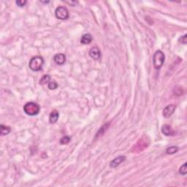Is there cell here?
<instances>
[{
	"label": "cell",
	"mask_w": 187,
	"mask_h": 187,
	"mask_svg": "<svg viewBox=\"0 0 187 187\" xmlns=\"http://www.w3.org/2000/svg\"><path fill=\"white\" fill-rule=\"evenodd\" d=\"M44 64V59L42 56H37L32 57L29 61V68L32 71L38 72L42 70V66Z\"/></svg>",
	"instance_id": "cell-1"
},
{
	"label": "cell",
	"mask_w": 187,
	"mask_h": 187,
	"mask_svg": "<svg viewBox=\"0 0 187 187\" xmlns=\"http://www.w3.org/2000/svg\"><path fill=\"white\" fill-rule=\"evenodd\" d=\"M40 107L39 105L33 102H30V103H27L25 104L23 106V111L29 116H36L38 115L40 112Z\"/></svg>",
	"instance_id": "cell-2"
},
{
	"label": "cell",
	"mask_w": 187,
	"mask_h": 187,
	"mask_svg": "<svg viewBox=\"0 0 187 187\" xmlns=\"http://www.w3.org/2000/svg\"><path fill=\"white\" fill-rule=\"evenodd\" d=\"M164 54L162 51H156L153 56V65L156 70H160L164 62Z\"/></svg>",
	"instance_id": "cell-3"
},
{
	"label": "cell",
	"mask_w": 187,
	"mask_h": 187,
	"mask_svg": "<svg viewBox=\"0 0 187 187\" xmlns=\"http://www.w3.org/2000/svg\"><path fill=\"white\" fill-rule=\"evenodd\" d=\"M55 15L58 19L66 20L69 18V11L65 7H58L56 9Z\"/></svg>",
	"instance_id": "cell-4"
},
{
	"label": "cell",
	"mask_w": 187,
	"mask_h": 187,
	"mask_svg": "<svg viewBox=\"0 0 187 187\" xmlns=\"http://www.w3.org/2000/svg\"><path fill=\"white\" fill-rule=\"evenodd\" d=\"M176 109V105H169L166 106L163 110V116L164 118H169L172 116V114L174 113L175 110Z\"/></svg>",
	"instance_id": "cell-5"
},
{
	"label": "cell",
	"mask_w": 187,
	"mask_h": 187,
	"mask_svg": "<svg viewBox=\"0 0 187 187\" xmlns=\"http://www.w3.org/2000/svg\"><path fill=\"white\" fill-rule=\"evenodd\" d=\"M89 56L95 60H98L100 59L101 58V52H100L99 48L97 46L91 48L89 51Z\"/></svg>",
	"instance_id": "cell-6"
},
{
	"label": "cell",
	"mask_w": 187,
	"mask_h": 187,
	"mask_svg": "<svg viewBox=\"0 0 187 187\" xmlns=\"http://www.w3.org/2000/svg\"><path fill=\"white\" fill-rule=\"evenodd\" d=\"M54 60L56 64L59 65H62L66 62V56L64 54H57L54 56Z\"/></svg>",
	"instance_id": "cell-7"
},
{
	"label": "cell",
	"mask_w": 187,
	"mask_h": 187,
	"mask_svg": "<svg viewBox=\"0 0 187 187\" xmlns=\"http://www.w3.org/2000/svg\"><path fill=\"white\" fill-rule=\"evenodd\" d=\"M126 160V156H118V157L115 158L111 162V164L110 166L112 168H116V167H118L120 164H121L123 162L125 161Z\"/></svg>",
	"instance_id": "cell-8"
},
{
	"label": "cell",
	"mask_w": 187,
	"mask_h": 187,
	"mask_svg": "<svg viewBox=\"0 0 187 187\" xmlns=\"http://www.w3.org/2000/svg\"><path fill=\"white\" fill-rule=\"evenodd\" d=\"M162 132L166 136H172V135H175L174 130L172 129L170 126L168 125V124H164V125L162 126Z\"/></svg>",
	"instance_id": "cell-9"
},
{
	"label": "cell",
	"mask_w": 187,
	"mask_h": 187,
	"mask_svg": "<svg viewBox=\"0 0 187 187\" xmlns=\"http://www.w3.org/2000/svg\"><path fill=\"white\" fill-rule=\"evenodd\" d=\"M59 112L57 111H53L50 114V116H49V122L51 123V124H54L56 122L58 121L59 119Z\"/></svg>",
	"instance_id": "cell-10"
},
{
	"label": "cell",
	"mask_w": 187,
	"mask_h": 187,
	"mask_svg": "<svg viewBox=\"0 0 187 187\" xmlns=\"http://www.w3.org/2000/svg\"><path fill=\"white\" fill-rule=\"evenodd\" d=\"M91 40H92V36L90 34H85L82 36L81 39H80V42L82 44L87 45L91 43Z\"/></svg>",
	"instance_id": "cell-11"
},
{
	"label": "cell",
	"mask_w": 187,
	"mask_h": 187,
	"mask_svg": "<svg viewBox=\"0 0 187 187\" xmlns=\"http://www.w3.org/2000/svg\"><path fill=\"white\" fill-rule=\"evenodd\" d=\"M0 130H1V135H7L10 132V127L2 124L0 127Z\"/></svg>",
	"instance_id": "cell-12"
},
{
	"label": "cell",
	"mask_w": 187,
	"mask_h": 187,
	"mask_svg": "<svg viewBox=\"0 0 187 187\" xmlns=\"http://www.w3.org/2000/svg\"><path fill=\"white\" fill-rule=\"evenodd\" d=\"M50 81H51V76L49 75H44L40 80V84L44 85L46 83H49Z\"/></svg>",
	"instance_id": "cell-13"
},
{
	"label": "cell",
	"mask_w": 187,
	"mask_h": 187,
	"mask_svg": "<svg viewBox=\"0 0 187 187\" xmlns=\"http://www.w3.org/2000/svg\"><path fill=\"white\" fill-rule=\"evenodd\" d=\"M178 151V148L177 146H170L166 149V153L168 154H174L177 153Z\"/></svg>",
	"instance_id": "cell-14"
},
{
	"label": "cell",
	"mask_w": 187,
	"mask_h": 187,
	"mask_svg": "<svg viewBox=\"0 0 187 187\" xmlns=\"http://www.w3.org/2000/svg\"><path fill=\"white\" fill-rule=\"evenodd\" d=\"M187 163L185 162L184 164H183L182 166L180 168V170H179V172H180V174L183 175V176H185L186 174L187 173V168H186Z\"/></svg>",
	"instance_id": "cell-15"
},
{
	"label": "cell",
	"mask_w": 187,
	"mask_h": 187,
	"mask_svg": "<svg viewBox=\"0 0 187 187\" xmlns=\"http://www.w3.org/2000/svg\"><path fill=\"white\" fill-rule=\"evenodd\" d=\"M108 126H109V123H108L107 124H105V125L103 126V127H102L100 129H99V132L97 133V136H99V135H103V134H104V132H105L106 130H107V127H108Z\"/></svg>",
	"instance_id": "cell-16"
},
{
	"label": "cell",
	"mask_w": 187,
	"mask_h": 187,
	"mask_svg": "<svg viewBox=\"0 0 187 187\" xmlns=\"http://www.w3.org/2000/svg\"><path fill=\"white\" fill-rule=\"evenodd\" d=\"M70 141V137L68 136H64L62 138H61L60 140V144L62 145H66Z\"/></svg>",
	"instance_id": "cell-17"
},
{
	"label": "cell",
	"mask_w": 187,
	"mask_h": 187,
	"mask_svg": "<svg viewBox=\"0 0 187 187\" xmlns=\"http://www.w3.org/2000/svg\"><path fill=\"white\" fill-rule=\"evenodd\" d=\"M48 87L49 89L54 90L56 89V88H57V87H58V83L56 81H51L48 83Z\"/></svg>",
	"instance_id": "cell-18"
},
{
	"label": "cell",
	"mask_w": 187,
	"mask_h": 187,
	"mask_svg": "<svg viewBox=\"0 0 187 187\" xmlns=\"http://www.w3.org/2000/svg\"><path fill=\"white\" fill-rule=\"evenodd\" d=\"M187 34H185L184 35L181 36V38H179L178 41L179 42H181V43H182V44H186L187 43Z\"/></svg>",
	"instance_id": "cell-19"
},
{
	"label": "cell",
	"mask_w": 187,
	"mask_h": 187,
	"mask_svg": "<svg viewBox=\"0 0 187 187\" xmlns=\"http://www.w3.org/2000/svg\"><path fill=\"white\" fill-rule=\"evenodd\" d=\"M15 3H16V5H18V7H22L25 6V5L26 4V0H18V1L15 2Z\"/></svg>",
	"instance_id": "cell-20"
}]
</instances>
